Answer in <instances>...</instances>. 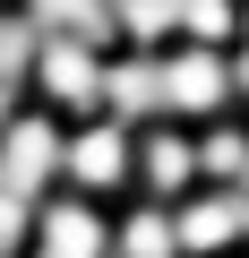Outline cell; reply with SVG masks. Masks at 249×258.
<instances>
[{
    "mask_svg": "<svg viewBox=\"0 0 249 258\" xmlns=\"http://www.w3.org/2000/svg\"><path fill=\"white\" fill-rule=\"evenodd\" d=\"M60 189H77L95 207L138 198V129L112 120V112H77L60 129Z\"/></svg>",
    "mask_w": 249,
    "mask_h": 258,
    "instance_id": "cell-1",
    "label": "cell"
},
{
    "mask_svg": "<svg viewBox=\"0 0 249 258\" xmlns=\"http://www.w3.org/2000/svg\"><path fill=\"white\" fill-rule=\"evenodd\" d=\"M103 60H112V43H103V35H69V26H52V35H35L18 95H26V103H43V112H60V120L103 112Z\"/></svg>",
    "mask_w": 249,
    "mask_h": 258,
    "instance_id": "cell-2",
    "label": "cell"
},
{
    "mask_svg": "<svg viewBox=\"0 0 249 258\" xmlns=\"http://www.w3.org/2000/svg\"><path fill=\"white\" fill-rule=\"evenodd\" d=\"M60 112H43V103H9L0 112V189H18V198H52L60 189Z\"/></svg>",
    "mask_w": 249,
    "mask_h": 258,
    "instance_id": "cell-3",
    "label": "cell"
},
{
    "mask_svg": "<svg viewBox=\"0 0 249 258\" xmlns=\"http://www.w3.org/2000/svg\"><path fill=\"white\" fill-rule=\"evenodd\" d=\"M172 232H181V258H249V189L198 181L189 198H172Z\"/></svg>",
    "mask_w": 249,
    "mask_h": 258,
    "instance_id": "cell-4",
    "label": "cell"
},
{
    "mask_svg": "<svg viewBox=\"0 0 249 258\" xmlns=\"http://www.w3.org/2000/svg\"><path fill=\"white\" fill-rule=\"evenodd\" d=\"M163 120H215L232 112V52L223 43H163Z\"/></svg>",
    "mask_w": 249,
    "mask_h": 258,
    "instance_id": "cell-5",
    "label": "cell"
},
{
    "mask_svg": "<svg viewBox=\"0 0 249 258\" xmlns=\"http://www.w3.org/2000/svg\"><path fill=\"white\" fill-rule=\"evenodd\" d=\"M26 258H112V207H95V198H77V189L35 198Z\"/></svg>",
    "mask_w": 249,
    "mask_h": 258,
    "instance_id": "cell-6",
    "label": "cell"
},
{
    "mask_svg": "<svg viewBox=\"0 0 249 258\" xmlns=\"http://www.w3.org/2000/svg\"><path fill=\"white\" fill-rule=\"evenodd\" d=\"M198 189V138L189 120H138V198H189Z\"/></svg>",
    "mask_w": 249,
    "mask_h": 258,
    "instance_id": "cell-7",
    "label": "cell"
},
{
    "mask_svg": "<svg viewBox=\"0 0 249 258\" xmlns=\"http://www.w3.org/2000/svg\"><path fill=\"white\" fill-rule=\"evenodd\" d=\"M103 112L129 120V129H138V120H163V60L112 43V60H103Z\"/></svg>",
    "mask_w": 249,
    "mask_h": 258,
    "instance_id": "cell-8",
    "label": "cell"
},
{
    "mask_svg": "<svg viewBox=\"0 0 249 258\" xmlns=\"http://www.w3.org/2000/svg\"><path fill=\"white\" fill-rule=\"evenodd\" d=\"M112 258H181L172 207L163 198H120L112 207Z\"/></svg>",
    "mask_w": 249,
    "mask_h": 258,
    "instance_id": "cell-9",
    "label": "cell"
},
{
    "mask_svg": "<svg viewBox=\"0 0 249 258\" xmlns=\"http://www.w3.org/2000/svg\"><path fill=\"white\" fill-rule=\"evenodd\" d=\"M103 26L120 52H163L181 35V0H103Z\"/></svg>",
    "mask_w": 249,
    "mask_h": 258,
    "instance_id": "cell-10",
    "label": "cell"
},
{
    "mask_svg": "<svg viewBox=\"0 0 249 258\" xmlns=\"http://www.w3.org/2000/svg\"><path fill=\"white\" fill-rule=\"evenodd\" d=\"M189 138H198V181H240L249 172V112L240 103L215 112V120H198Z\"/></svg>",
    "mask_w": 249,
    "mask_h": 258,
    "instance_id": "cell-11",
    "label": "cell"
},
{
    "mask_svg": "<svg viewBox=\"0 0 249 258\" xmlns=\"http://www.w3.org/2000/svg\"><path fill=\"white\" fill-rule=\"evenodd\" d=\"M172 43H240V0H181V35Z\"/></svg>",
    "mask_w": 249,
    "mask_h": 258,
    "instance_id": "cell-12",
    "label": "cell"
},
{
    "mask_svg": "<svg viewBox=\"0 0 249 258\" xmlns=\"http://www.w3.org/2000/svg\"><path fill=\"white\" fill-rule=\"evenodd\" d=\"M26 232H35V198L0 189V258H26Z\"/></svg>",
    "mask_w": 249,
    "mask_h": 258,
    "instance_id": "cell-13",
    "label": "cell"
},
{
    "mask_svg": "<svg viewBox=\"0 0 249 258\" xmlns=\"http://www.w3.org/2000/svg\"><path fill=\"white\" fill-rule=\"evenodd\" d=\"M232 103H240V112H249V35H240V43H232Z\"/></svg>",
    "mask_w": 249,
    "mask_h": 258,
    "instance_id": "cell-14",
    "label": "cell"
},
{
    "mask_svg": "<svg viewBox=\"0 0 249 258\" xmlns=\"http://www.w3.org/2000/svg\"><path fill=\"white\" fill-rule=\"evenodd\" d=\"M240 35H249V0H240Z\"/></svg>",
    "mask_w": 249,
    "mask_h": 258,
    "instance_id": "cell-15",
    "label": "cell"
}]
</instances>
